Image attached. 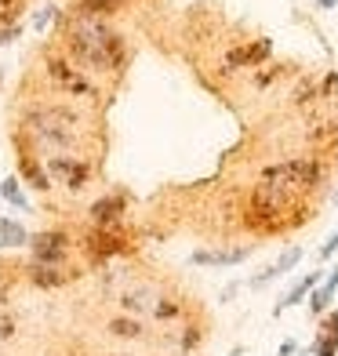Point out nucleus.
Returning a JSON list of instances; mask_svg holds the SVG:
<instances>
[{
  "mask_svg": "<svg viewBox=\"0 0 338 356\" xmlns=\"http://www.w3.org/2000/svg\"><path fill=\"white\" fill-rule=\"evenodd\" d=\"M26 4H29V0H26Z\"/></svg>",
  "mask_w": 338,
  "mask_h": 356,
  "instance_id": "nucleus-32",
  "label": "nucleus"
},
{
  "mask_svg": "<svg viewBox=\"0 0 338 356\" xmlns=\"http://www.w3.org/2000/svg\"><path fill=\"white\" fill-rule=\"evenodd\" d=\"M0 88H4V73H0Z\"/></svg>",
  "mask_w": 338,
  "mask_h": 356,
  "instance_id": "nucleus-28",
  "label": "nucleus"
},
{
  "mask_svg": "<svg viewBox=\"0 0 338 356\" xmlns=\"http://www.w3.org/2000/svg\"><path fill=\"white\" fill-rule=\"evenodd\" d=\"M131 4H135V0H73L66 11L91 15V19H109L113 22V15H120L124 8H131Z\"/></svg>",
  "mask_w": 338,
  "mask_h": 356,
  "instance_id": "nucleus-18",
  "label": "nucleus"
},
{
  "mask_svg": "<svg viewBox=\"0 0 338 356\" xmlns=\"http://www.w3.org/2000/svg\"><path fill=\"white\" fill-rule=\"evenodd\" d=\"M320 280H324V273H305V277H302V280H295L291 287H287V291H284V298H280L277 305H273V316H284L287 309H295V305H298V302H305V298H309V295H313V287H316Z\"/></svg>",
  "mask_w": 338,
  "mask_h": 356,
  "instance_id": "nucleus-16",
  "label": "nucleus"
},
{
  "mask_svg": "<svg viewBox=\"0 0 338 356\" xmlns=\"http://www.w3.org/2000/svg\"><path fill=\"white\" fill-rule=\"evenodd\" d=\"M335 254H338V229L316 248V258H320V262H328V258H335Z\"/></svg>",
  "mask_w": 338,
  "mask_h": 356,
  "instance_id": "nucleus-23",
  "label": "nucleus"
},
{
  "mask_svg": "<svg viewBox=\"0 0 338 356\" xmlns=\"http://www.w3.org/2000/svg\"><path fill=\"white\" fill-rule=\"evenodd\" d=\"M335 4H338V0H316V8H320V11H331Z\"/></svg>",
  "mask_w": 338,
  "mask_h": 356,
  "instance_id": "nucleus-27",
  "label": "nucleus"
},
{
  "mask_svg": "<svg viewBox=\"0 0 338 356\" xmlns=\"http://www.w3.org/2000/svg\"><path fill=\"white\" fill-rule=\"evenodd\" d=\"M58 51L77 62L91 80H117L131 62V44L109 19L62 11L58 19Z\"/></svg>",
  "mask_w": 338,
  "mask_h": 356,
  "instance_id": "nucleus-2",
  "label": "nucleus"
},
{
  "mask_svg": "<svg viewBox=\"0 0 338 356\" xmlns=\"http://www.w3.org/2000/svg\"><path fill=\"white\" fill-rule=\"evenodd\" d=\"M302 244H291L287 251H280L277 254V262H269L262 273H255V277L248 280V287H255V291H262V287H269L273 280H280V277H287L291 269H298V262H302Z\"/></svg>",
  "mask_w": 338,
  "mask_h": 356,
  "instance_id": "nucleus-14",
  "label": "nucleus"
},
{
  "mask_svg": "<svg viewBox=\"0 0 338 356\" xmlns=\"http://www.w3.org/2000/svg\"><path fill=\"white\" fill-rule=\"evenodd\" d=\"M135 251V233L124 225H109V229H102V225H84V229L77 233V254L80 262H84V269L99 273L113 262H120V258H127Z\"/></svg>",
  "mask_w": 338,
  "mask_h": 356,
  "instance_id": "nucleus-5",
  "label": "nucleus"
},
{
  "mask_svg": "<svg viewBox=\"0 0 338 356\" xmlns=\"http://www.w3.org/2000/svg\"><path fill=\"white\" fill-rule=\"evenodd\" d=\"M277 356H298V342H295V338H284L280 349H277Z\"/></svg>",
  "mask_w": 338,
  "mask_h": 356,
  "instance_id": "nucleus-26",
  "label": "nucleus"
},
{
  "mask_svg": "<svg viewBox=\"0 0 338 356\" xmlns=\"http://www.w3.org/2000/svg\"><path fill=\"white\" fill-rule=\"evenodd\" d=\"M0 200H4L8 207H15V211H22V215H33V200H29L26 186L15 175H8L4 182H0Z\"/></svg>",
  "mask_w": 338,
  "mask_h": 356,
  "instance_id": "nucleus-20",
  "label": "nucleus"
},
{
  "mask_svg": "<svg viewBox=\"0 0 338 356\" xmlns=\"http://www.w3.org/2000/svg\"><path fill=\"white\" fill-rule=\"evenodd\" d=\"M15 178L26 186V189H33V193H51L55 186H51V178H47V171H44V160H40V153L29 145L19 131H15Z\"/></svg>",
  "mask_w": 338,
  "mask_h": 356,
  "instance_id": "nucleus-9",
  "label": "nucleus"
},
{
  "mask_svg": "<svg viewBox=\"0 0 338 356\" xmlns=\"http://www.w3.org/2000/svg\"><path fill=\"white\" fill-rule=\"evenodd\" d=\"M251 258V248H197L189 254V266H204V269H230V266H240Z\"/></svg>",
  "mask_w": 338,
  "mask_h": 356,
  "instance_id": "nucleus-13",
  "label": "nucleus"
},
{
  "mask_svg": "<svg viewBox=\"0 0 338 356\" xmlns=\"http://www.w3.org/2000/svg\"><path fill=\"white\" fill-rule=\"evenodd\" d=\"M29 233L19 218L11 215H0V251H26L29 248Z\"/></svg>",
  "mask_w": 338,
  "mask_h": 356,
  "instance_id": "nucleus-19",
  "label": "nucleus"
},
{
  "mask_svg": "<svg viewBox=\"0 0 338 356\" xmlns=\"http://www.w3.org/2000/svg\"><path fill=\"white\" fill-rule=\"evenodd\" d=\"M102 334L113 338V342H127V346H153V338H156V331L150 327L146 320L127 316V313H113V316H106Z\"/></svg>",
  "mask_w": 338,
  "mask_h": 356,
  "instance_id": "nucleus-11",
  "label": "nucleus"
},
{
  "mask_svg": "<svg viewBox=\"0 0 338 356\" xmlns=\"http://www.w3.org/2000/svg\"><path fill=\"white\" fill-rule=\"evenodd\" d=\"M328 182V164L320 156H284L277 164H266L259 171V186H269L287 197L309 200Z\"/></svg>",
  "mask_w": 338,
  "mask_h": 356,
  "instance_id": "nucleus-4",
  "label": "nucleus"
},
{
  "mask_svg": "<svg viewBox=\"0 0 338 356\" xmlns=\"http://www.w3.org/2000/svg\"><path fill=\"white\" fill-rule=\"evenodd\" d=\"M44 171L47 178H51V186L73 193V197H80V193H88L95 182H99L102 175V164L91 156H77V153H44Z\"/></svg>",
  "mask_w": 338,
  "mask_h": 356,
  "instance_id": "nucleus-6",
  "label": "nucleus"
},
{
  "mask_svg": "<svg viewBox=\"0 0 338 356\" xmlns=\"http://www.w3.org/2000/svg\"><path fill=\"white\" fill-rule=\"evenodd\" d=\"M131 204H135L131 193H127L124 186H113L109 193H102V197H95L88 204L84 218H88V225H102V229H109V225H124L127 215H131Z\"/></svg>",
  "mask_w": 338,
  "mask_h": 356,
  "instance_id": "nucleus-8",
  "label": "nucleus"
},
{
  "mask_svg": "<svg viewBox=\"0 0 338 356\" xmlns=\"http://www.w3.org/2000/svg\"><path fill=\"white\" fill-rule=\"evenodd\" d=\"M84 262H66V266H51V262H26L22 266V277L26 284H33L37 291H62L77 284L80 277H84Z\"/></svg>",
  "mask_w": 338,
  "mask_h": 356,
  "instance_id": "nucleus-10",
  "label": "nucleus"
},
{
  "mask_svg": "<svg viewBox=\"0 0 338 356\" xmlns=\"http://www.w3.org/2000/svg\"><path fill=\"white\" fill-rule=\"evenodd\" d=\"M40 73H44V84L51 88L55 95H62V99H73L77 106H84V109L99 113V109L109 102V99H106V88L99 84V80H91L84 70L77 66V62H70L66 55H62L58 47H47V51H44Z\"/></svg>",
  "mask_w": 338,
  "mask_h": 356,
  "instance_id": "nucleus-3",
  "label": "nucleus"
},
{
  "mask_svg": "<svg viewBox=\"0 0 338 356\" xmlns=\"http://www.w3.org/2000/svg\"><path fill=\"white\" fill-rule=\"evenodd\" d=\"M58 19H62V8H55V4H47V8H40L37 15H33V29L37 33H47V26H58Z\"/></svg>",
  "mask_w": 338,
  "mask_h": 356,
  "instance_id": "nucleus-22",
  "label": "nucleus"
},
{
  "mask_svg": "<svg viewBox=\"0 0 338 356\" xmlns=\"http://www.w3.org/2000/svg\"><path fill=\"white\" fill-rule=\"evenodd\" d=\"M335 295H338V266H331V269H328V277L313 287V295H309V298H305V302H309L313 320H320V316H324V313L331 309Z\"/></svg>",
  "mask_w": 338,
  "mask_h": 356,
  "instance_id": "nucleus-17",
  "label": "nucleus"
},
{
  "mask_svg": "<svg viewBox=\"0 0 338 356\" xmlns=\"http://www.w3.org/2000/svg\"><path fill=\"white\" fill-rule=\"evenodd\" d=\"M280 73H284V66H269L266 73H255V88H269Z\"/></svg>",
  "mask_w": 338,
  "mask_h": 356,
  "instance_id": "nucleus-24",
  "label": "nucleus"
},
{
  "mask_svg": "<svg viewBox=\"0 0 338 356\" xmlns=\"http://www.w3.org/2000/svg\"><path fill=\"white\" fill-rule=\"evenodd\" d=\"M15 334H19V320H15L8 298H0V342H11Z\"/></svg>",
  "mask_w": 338,
  "mask_h": 356,
  "instance_id": "nucleus-21",
  "label": "nucleus"
},
{
  "mask_svg": "<svg viewBox=\"0 0 338 356\" xmlns=\"http://www.w3.org/2000/svg\"><path fill=\"white\" fill-rule=\"evenodd\" d=\"M19 135L44 153H77L102 164L106 156V127L95 109L77 102H29L19 117Z\"/></svg>",
  "mask_w": 338,
  "mask_h": 356,
  "instance_id": "nucleus-1",
  "label": "nucleus"
},
{
  "mask_svg": "<svg viewBox=\"0 0 338 356\" xmlns=\"http://www.w3.org/2000/svg\"><path fill=\"white\" fill-rule=\"evenodd\" d=\"M0 356H8V353H0Z\"/></svg>",
  "mask_w": 338,
  "mask_h": 356,
  "instance_id": "nucleus-31",
  "label": "nucleus"
},
{
  "mask_svg": "<svg viewBox=\"0 0 338 356\" xmlns=\"http://www.w3.org/2000/svg\"><path fill=\"white\" fill-rule=\"evenodd\" d=\"M29 258L26 262H51V266H66L77 262V233L70 225H47V229L29 236Z\"/></svg>",
  "mask_w": 338,
  "mask_h": 356,
  "instance_id": "nucleus-7",
  "label": "nucleus"
},
{
  "mask_svg": "<svg viewBox=\"0 0 338 356\" xmlns=\"http://www.w3.org/2000/svg\"><path fill=\"white\" fill-rule=\"evenodd\" d=\"M335 200H338V193H335Z\"/></svg>",
  "mask_w": 338,
  "mask_h": 356,
  "instance_id": "nucleus-30",
  "label": "nucleus"
},
{
  "mask_svg": "<svg viewBox=\"0 0 338 356\" xmlns=\"http://www.w3.org/2000/svg\"><path fill=\"white\" fill-rule=\"evenodd\" d=\"M313 356H338V313L328 309L316 323V338H313Z\"/></svg>",
  "mask_w": 338,
  "mask_h": 356,
  "instance_id": "nucleus-15",
  "label": "nucleus"
},
{
  "mask_svg": "<svg viewBox=\"0 0 338 356\" xmlns=\"http://www.w3.org/2000/svg\"><path fill=\"white\" fill-rule=\"evenodd\" d=\"M0 207H4V200H0Z\"/></svg>",
  "mask_w": 338,
  "mask_h": 356,
  "instance_id": "nucleus-29",
  "label": "nucleus"
},
{
  "mask_svg": "<svg viewBox=\"0 0 338 356\" xmlns=\"http://www.w3.org/2000/svg\"><path fill=\"white\" fill-rule=\"evenodd\" d=\"M273 55V40L266 37H255V40H244L225 51L222 58V73H236V70H259L262 62Z\"/></svg>",
  "mask_w": 338,
  "mask_h": 356,
  "instance_id": "nucleus-12",
  "label": "nucleus"
},
{
  "mask_svg": "<svg viewBox=\"0 0 338 356\" xmlns=\"http://www.w3.org/2000/svg\"><path fill=\"white\" fill-rule=\"evenodd\" d=\"M19 33H22V26H8V29H0V47H8L11 40H19Z\"/></svg>",
  "mask_w": 338,
  "mask_h": 356,
  "instance_id": "nucleus-25",
  "label": "nucleus"
}]
</instances>
